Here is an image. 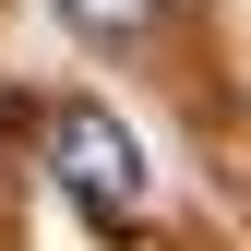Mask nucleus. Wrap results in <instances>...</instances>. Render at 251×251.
<instances>
[{
  "mask_svg": "<svg viewBox=\"0 0 251 251\" xmlns=\"http://www.w3.org/2000/svg\"><path fill=\"white\" fill-rule=\"evenodd\" d=\"M48 179H60L84 215H96V227H144V203H155V179H144V144L120 132L96 96L48 108Z\"/></svg>",
  "mask_w": 251,
  "mask_h": 251,
  "instance_id": "f257e3e1",
  "label": "nucleus"
},
{
  "mask_svg": "<svg viewBox=\"0 0 251 251\" xmlns=\"http://www.w3.org/2000/svg\"><path fill=\"white\" fill-rule=\"evenodd\" d=\"M155 12H168V0H60V24H72L84 48H132Z\"/></svg>",
  "mask_w": 251,
  "mask_h": 251,
  "instance_id": "f03ea898",
  "label": "nucleus"
}]
</instances>
